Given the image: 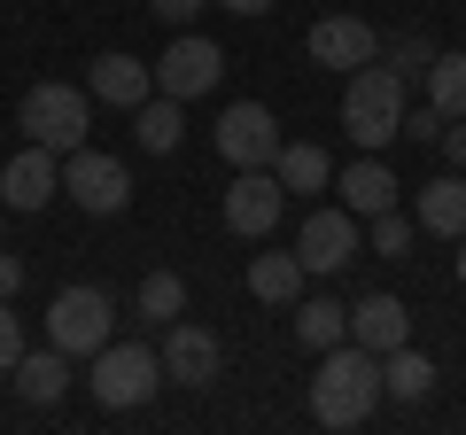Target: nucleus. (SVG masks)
Listing matches in <instances>:
<instances>
[{"label":"nucleus","mask_w":466,"mask_h":435,"mask_svg":"<svg viewBox=\"0 0 466 435\" xmlns=\"http://www.w3.org/2000/svg\"><path fill=\"white\" fill-rule=\"evenodd\" d=\"M381 358L366 342H334L319 350V373H311V420L319 428H366L381 412Z\"/></svg>","instance_id":"obj_1"},{"label":"nucleus","mask_w":466,"mask_h":435,"mask_svg":"<svg viewBox=\"0 0 466 435\" xmlns=\"http://www.w3.org/2000/svg\"><path fill=\"white\" fill-rule=\"evenodd\" d=\"M342 133L358 140V148H389V140H404V78H397L389 63L350 70V94H342Z\"/></svg>","instance_id":"obj_2"},{"label":"nucleus","mask_w":466,"mask_h":435,"mask_svg":"<svg viewBox=\"0 0 466 435\" xmlns=\"http://www.w3.org/2000/svg\"><path fill=\"white\" fill-rule=\"evenodd\" d=\"M86 389H94L101 412H140L164 389V350H148V342H101Z\"/></svg>","instance_id":"obj_3"},{"label":"nucleus","mask_w":466,"mask_h":435,"mask_svg":"<svg viewBox=\"0 0 466 435\" xmlns=\"http://www.w3.org/2000/svg\"><path fill=\"white\" fill-rule=\"evenodd\" d=\"M16 125H24V140L70 156V148H86V94L78 86H32L24 109H16Z\"/></svg>","instance_id":"obj_4"},{"label":"nucleus","mask_w":466,"mask_h":435,"mask_svg":"<svg viewBox=\"0 0 466 435\" xmlns=\"http://www.w3.org/2000/svg\"><path fill=\"white\" fill-rule=\"evenodd\" d=\"M63 195L78 210H94V218H116L133 202V171L116 164V156H101V148H70L63 156Z\"/></svg>","instance_id":"obj_5"},{"label":"nucleus","mask_w":466,"mask_h":435,"mask_svg":"<svg viewBox=\"0 0 466 435\" xmlns=\"http://www.w3.org/2000/svg\"><path fill=\"white\" fill-rule=\"evenodd\" d=\"M47 342L63 358H94L101 342H109V296H101V288H63V296L47 303Z\"/></svg>","instance_id":"obj_6"},{"label":"nucleus","mask_w":466,"mask_h":435,"mask_svg":"<svg viewBox=\"0 0 466 435\" xmlns=\"http://www.w3.org/2000/svg\"><path fill=\"white\" fill-rule=\"evenodd\" d=\"M218 156H226L233 171H265L272 156H280V125H272L265 101H233L226 117H218Z\"/></svg>","instance_id":"obj_7"},{"label":"nucleus","mask_w":466,"mask_h":435,"mask_svg":"<svg viewBox=\"0 0 466 435\" xmlns=\"http://www.w3.org/2000/svg\"><path fill=\"white\" fill-rule=\"evenodd\" d=\"M280 210H288V187H280V171H233V187H226V226L241 241H265L272 226H280Z\"/></svg>","instance_id":"obj_8"},{"label":"nucleus","mask_w":466,"mask_h":435,"mask_svg":"<svg viewBox=\"0 0 466 435\" xmlns=\"http://www.w3.org/2000/svg\"><path fill=\"white\" fill-rule=\"evenodd\" d=\"M156 70V94H171V101H202L218 86V70H226V55H218V39H171L164 47V63H148Z\"/></svg>","instance_id":"obj_9"},{"label":"nucleus","mask_w":466,"mask_h":435,"mask_svg":"<svg viewBox=\"0 0 466 435\" xmlns=\"http://www.w3.org/2000/svg\"><path fill=\"white\" fill-rule=\"evenodd\" d=\"M296 257H303V272H319V280L342 272L350 257H358V218H350L342 202H334V210H311L296 226Z\"/></svg>","instance_id":"obj_10"},{"label":"nucleus","mask_w":466,"mask_h":435,"mask_svg":"<svg viewBox=\"0 0 466 435\" xmlns=\"http://www.w3.org/2000/svg\"><path fill=\"white\" fill-rule=\"evenodd\" d=\"M218 366H226V350H218L210 327H195V319H171V335H164V381H179V389H210Z\"/></svg>","instance_id":"obj_11"},{"label":"nucleus","mask_w":466,"mask_h":435,"mask_svg":"<svg viewBox=\"0 0 466 435\" xmlns=\"http://www.w3.org/2000/svg\"><path fill=\"white\" fill-rule=\"evenodd\" d=\"M63 195V156L55 148H24V156H8V171H0V202L8 210H47V202Z\"/></svg>","instance_id":"obj_12"},{"label":"nucleus","mask_w":466,"mask_h":435,"mask_svg":"<svg viewBox=\"0 0 466 435\" xmlns=\"http://www.w3.org/2000/svg\"><path fill=\"white\" fill-rule=\"evenodd\" d=\"M311 63H327V70H366V63H381V32H373L366 16H319V24H311Z\"/></svg>","instance_id":"obj_13"},{"label":"nucleus","mask_w":466,"mask_h":435,"mask_svg":"<svg viewBox=\"0 0 466 435\" xmlns=\"http://www.w3.org/2000/svg\"><path fill=\"white\" fill-rule=\"evenodd\" d=\"M350 342H366L373 358H389L397 342H412V311H404L397 296H358V311H350Z\"/></svg>","instance_id":"obj_14"},{"label":"nucleus","mask_w":466,"mask_h":435,"mask_svg":"<svg viewBox=\"0 0 466 435\" xmlns=\"http://www.w3.org/2000/svg\"><path fill=\"white\" fill-rule=\"evenodd\" d=\"M156 94V70L148 63H133V55H101L94 63V101H109V109H140V101Z\"/></svg>","instance_id":"obj_15"},{"label":"nucleus","mask_w":466,"mask_h":435,"mask_svg":"<svg viewBox=\"0 0 466 435\" xmlns=\"http://www.w3.org/2000/svg\"><path fill=\"white\" fill-rule=\"evenodd\" d=\"M420 234L466 241V171H443V179L420 187Z\"/></svg>","instance_id":"obj_16"},{"label":"nucleus","mask_w":466,"mask_h":435,"mask_svg":"<svg viewBox=\"0 0 466 435\" xmlns=\"http://www.w3.org/2000/svg\"><path fill=\"white\" fill-rule=\"evenodd\" d=\"M334 187H342V210H350V218H381V210H397V171L373 164V156H366V164H350Z\"/></svg>","instance_id":"obj_17"},{"label":"nucleus","mask_w":466,"mask_h":435,"mask_svg":"<svg viewBox=\"0 0 466 435\" xmlns=\"http://www.w3.org/2000/svg\"><path fill=\"white\" fill-rule=\"evenodd\" d=\"M16 389H24V404H63V389H70V358L63 350H55V342H47V350H24L16 358Z\"/></svg>","instance_id":"obj_18"},{"label":"nucleus","mask_w":466,"mask_h":435,"mask_svg":"<svg viewBox=\"0 0 466 435\" xmlns=\"http://www.w3.org/2000/svg\"><path fill=\"white\" fill-rule=\"evenodd\" d=\"M272 171H280V187H288V195H319V187L334 179L327 148H311V140H296V148L280 140V156H272Z\"/></svg>","instance_id":"obj_19"},{"label":"nucleus","mask_w":466,"mask_h":435,"mask_svg":"<svg viewBox=\"0 0 466 435\" xmlns=\"http://www.w3.org/2000/svg\"><path fill=\"white\" fill-rule=\"evenodd\" d=\"M296 342H303V350H334V342H350V311L327 303V296L296 303Z\"/></svg>","instance_id":"obj_20"},{"label":"nucleus","mask_w":466,"mask_h":435,"mask_svg":"<svg viewBox=\"0 0 466 435\" xmlns=\"http://www.w3.org/2000/svg\"><path fill=\"white\" fill-rule=\"evenodd\" d=\"M303 280H311V272H303L296 249H288V257H257V265H249V296L257 303H296Z\"/></svg>","instance_id":"obj_21"},{"label":"nucleus","mask_w":466,"mask_h":435,"mask_svg":"<svg viewBox=\"0 0 466 435\" xmlns=\"http://www.w3.org/2000/svg\"><path fill=\"white\" fill-rule=\"evenodd\" d=\"M381 389H389V397H404V404H420V397L435 389V366L412 350V342H397V350L381 358Z\"/></svg>","instance_id":"obj_22"},{"label":"nucleus","mask_w":466,"mask_h":435,"mask_svg":"<svg viewBox=\"0 0 466 435\" xmlns=\"http://www.w3.org/2000/svg\"><path fill=\"white\" fill-rule=\"evenodd\" d=\"M133 125H140V148H148V156H171V148H179V133H187L171 94H148V101L133 109Z\"/></svg>","instance_id":"obj_23"},{"label":"nucleus","mask_w":466,"mask_h":435,"mask_svg":"<svg viewBox=\"0 0 466 435\" xmlns=\"http://www.w3.org/2000/svg\"><path fill=\"white\" fill-rule=\"evenodd\" d=\"M428 101L443 109V117H466V47H435V63H428Z\"/></svg>","instance_id":"obj_24"},{"label":"nucleus","mask_w":466,"mask_h":435,"mask_svg":"<svg viewBox=\"0 0 466 435\" xmlns=\"http://www.w3.org/2000/svg\"><path fill=\"white\" fill-rule=\"evenodd\" d=\"M179 311H187V280H179V272H148V280H140V319L171 327Z\"/></svg>","instance_id":"obj_25"},{"label":"nucleus","mask_w":466,"mask_h":435,"mask_svg":"<svg viewBox=\"0 0 466 435\" xmlns=\"http://www.w3.org/2000/svg\"><path fill=\"white\" fill-rule=\"evenodd\" d=\"M428 63H435V39L428 32H397V39H389V70H397V78H428Z\"/></svg>","instance_id":"obj_26"},{"label":"nucleus","mask_w":466,"mask_h":435,"mask_svg":"<svg viewBox=\"0 0 466 435\" xmlns=\"http://www.w3.org/2000/svg\"><path fill=\"white\" fill-rule=\"evenodd\" d=\"M366 226H373V257H404V249H412V218L381 210V218H366Z\"/></svg>","instance_id":"obj_27"},{"label":"nucleus","mask_w":466,"mask_h":435,"mask_svg":"<svg viewBox=\"0 0 466 435\" xmlns=\"http://www.w3.org/2000/svg\"><path fill=\"white\" fill-rule=\"evenodd\" d=\"M16 358H24V327L8 311V296H0V373H16Z\"/></svg>","instance_id":"obj_28"},{"label":"nucleus","mask_w":466,"mask_h":435,"mask_svg":"<svg viewBox=\"0 0 466 435\" xmlns=\"http://www.w3.org/2000/svg\"><path fill=\"white\" fill-rule=\"evenodd\" d=\"M443 109H435V101H420V109H404V133H412V140H443Z\"/></svg>","instance_id":"obj_29"},{"label":"nucleus","mask_w":466,"mask_h":435,"mask_svg":"<svg viewBox=\"0 0 466 435\" xmlns=\"http://www.w3.org/2000/svg\"><path fill=\"white\" fill-rule=\"evenodd\" d=\"M210 0H148V16H164V24H195Z\"/></svg>","instance_id":"obj_30"},{"label":"nucleus","mask_w":466,"mask_h":435,"mask_svg":"<svg viewBox=\"0 0 466 435\" xmlns=\"http://www.w3.org/2000/svg\"><path fill=\"white\" fill-rule=\"evenodd\" d=\"M443 156H451V171H466V117L443 125Z\"/></svg>","instance_id":"obj_31"},{"label":"nucleus","mask_w":466,"mask_h":435,"mask_svg":"<svg viewBox=\"0 0 466 435\" xmlns=\"http://www.w3.org/2000/svg\"><path fill=\"white\" fill-rule=\"evenodd\" d=\"M16 288H24V265H16V257H0V296H16Z\"/></svg>","instance_id":"obj_32"},{"label":"nucleus","mask_w":466,"mask_h":435,"mask_svg":"<svg viewBox=\"0 0 466 435\" xmlns=\"http://www.w3.org/2000/svg\"><path fill=\"white\" fill-rule=\"evenodd\" d=\"M210 8H233V16H265L272 0H210Z\"/></svg>","instance_id":"obj_33"},{"label":"nucleus","mask_w":466,"mask_h":435,"mask_svg":"<svg viewBox=\"0 0 466 435\" xmlns=\"http://www.w3.org/2000/svg\"><path fill=\"white\" fill-rule=\"evenodd\" d=\"M459 280H466V249H459Z\"/></svg>","instance_id":"obj_34"}]
</instances>
